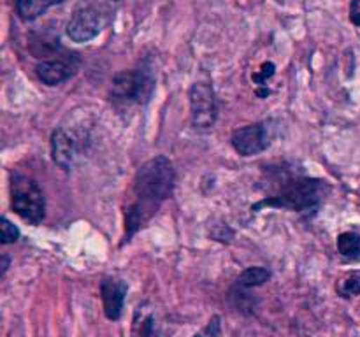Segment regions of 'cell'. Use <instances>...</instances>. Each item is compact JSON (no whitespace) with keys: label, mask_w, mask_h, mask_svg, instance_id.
Returning <instances> with one entry per match:
<instances>
[{"label":"cell","mask_w":360,"mask_h":337,"mask_svg":"<svg viewBox=\"0 0 360 337\" xmlns=\"http://www.w3.org/2000/svg\"><path fill=\"white\" fill-rule=\"evenodd\" d=\"M174 183V167L164 154L151 158L137 168L132 181L134 200L125 209L127 241L157 214L162 202L171 197Z\"/></svg>","instance_id":"obj_1"},{"label":"cell","mask_w":360,"mask_h":337,"mask_svg":"<svg viewBox=\"0 0 360 337\" xmlns=\"http://www.w3.org/2000/svg\"><path fill=\"white\" fill-rule=\"evenodd\" d=\"M329 193V185L322 179L302 178V176H288L278 185L276 192L267 199L260 200L252 209L260 207H281V209L297 211V213H316L326 195Z\"/></svg>","instance_id":"obj_2"},{"label":"cell","mask_w":360,"mask_h":337,"mask_svg":"<svg viewBox=\"0 0 360 337\" xmlns=\"http://www.w3.org/2000/svg\"><path fill=\"white\" fill-rule=\"evenodd\" d=\"M11 206L18 216L37 225L44 220L46 200L41 186L28 176L16 174L11 179Z\"/></svg>","instance_id":"obj_3"},{"label":"cell","mask_w":360,"mask_h":337,"mask_svg":"<svg viewBox=\"0 0 360 337\" xmlns=\"http://www.w3.org/2000/svg\"><path fill=\"white\" fill-rule=\"evenodd\" d=\"M153 90L155 79L146 69L123 70L112 77L111 95L115 100L141 104V102L150 100Z\"/></svg>","instance_id":"obj_4"},{"label":"cell","mask_w":360,"mask_h":337,"mask_svg":"<svg viewBox=\"0 0 360 337\" xmlns=\"http://www.w3.org/2000/svg\"><path fill=\"white\" fill-rule=\"evenodd\" d=\"M190 111L192 123L197 128H211L217 123L218 105L214 91L210 84L195 83L190 88Z\"/></svg>","instance_id":"obj_5"},{"label":"cell","mask_w":360,"mask_h":337,"mask_svg":"<svg viewBox=\"0 0 360 337\" xmlns=\"http://www.w3.org/2000/svg\"><path fill=\"white\" fill-rule=\"evenodd\" d=\"M232 147L241 157H255L267 150L271 143L269 125L267 123H253L243 126L232 133Z\"/></svg>","instance_id":"obj_6"},{"label":"cell","mask_w":360,"mask_h":337,"mask_svg":"<svg viewBox=\"0 0 360 337\" xmlns=\"http://www.w3.org/2000/svg\"><path fill=\"white\" fill-rule=\"evenodd\" d=\"M102 28V18L91 6H79L67 23V35L74 42H88L98 35Z\"/></svg>","instance_id":"obj_7"},{"label":"cell","mask_w":360,"mask_h":337,"mask_svg":"<svg viewBox=\"0 0 360 337\" xmlns=\"http://www.w3.org/2000/svg\"><path fill=\"white\" fill-rule=\"evenodd\" d=\"M127 290H129L127 284L122 279H116V277H104V281L101 283V297L102 304H104V315L111 322H118L122 318Z\"/></svg>","instance_id":"obj_8"},{"label":"cell","mask_w":360,"mask_h":337,"mask_svg":"<svg viewBox=\"0 0 360 337\" xmlns=\"http://www.w3.org/2000/svg\"><path fill=\"white\" fill-rule=\"evenodd\" d=\"M76 69L77 60L70 56V58H56L41 62L35 67V74L48 86H56V84H62L63 81L70 79L76 74Z\"/></svg>","instance_id":"obj_9"},{"label":"cell","mask_w":360,"mask_h":337,"mask_svg":"<svg viewBox=\"0 0 360 337\" xmlns=\"http://www.w3.org/2000/svg\"><path fill=\"white\" fill-rule=\"evenodd\" d=\"M132 337H162L160 323L157 319L155 308L148 302H143L136 308L132 318Z\"/></svg>","instance_id":"obj_10"},{"label":"cell","mask_w":360,"mask_h":337,"mask_svg":"<svg viewBox=\"0 0 360 337\" xmlns=\"http://www.w3.org/2000/svg\"><path fill=\"white\" fill-rule=\"evenodd\" d=\"M76 153L77 146L76 140L72 139V136H69L63 128L55 130L51 136L53 161H55L60 168H63V171H70L74 158H76Z\"/></svg>","instance_id":"obj_11"},{"label":"cell","mask_w":360,"mask_h":337,"mask_svg":"<svg viewBox=\"0 0 360 337\" xmlns=\"http://www.w3.org/2000/svg\"><path fill=\"white\" fill-rule=\"evenodd\" d=\"M62 2L63 0H16V9L21 20L32 21L44 14L51 6Z\"/></svg>","instance_id":"obj_12"},{"label":"cell","mask_w":360,"mask_h":337,"mask_svg":"<svg viewBox=\"0 0 360 337\" xmlns=\"http://www.w3.org/2000/svg\"><path fill=\"white\" fill-rule=\"evenodd\" d=\"M336 291L343 298H352L360 295V270H352V272L345 274L338 281Z\"/></svg>","instance_id":"obj_13"},{"label":"cell","mask_w":360,"mask_h":337,"mask_svg":"<svg viewBox=\"0 0 360 337\" xmlns=\"http://www.w3.org/2000/svg\"><path fill=\"white\" fill-rule=\"evenodd\" d=\"M271 279V272L264 267H250L246 269L245 272L239 276L238 284L243 288H255V286H262L264 283Z\"/></svg>","instance_id":"obj_14"},{"label":"cell","mask_w":360,"mask_h":337,"mask_svg":"<svg viewBox=\"0 0 360 337\" xmlns=\"http://www.w3.org/2000/svg\"><path fill=\"white\" fill-rule=\"evenodd\" d=\"M338 249L347 258H359L360 256V235L355 232H345L338 237Z\"/></svg>","instance_id":"obj_15"},{"label":"cell","mask_w":360,"mask_h":337,"mask_svg":"<svg viewBox=\"0 0 360 337\" xmlns=\"http://www.w3.org/2000/svg\"><path fill=\"white\" fill-rule=\"evenodd\" d=\"M20 237V230L11 223L7 218L2 220V244H11V242H16Z\"/></svg>","instance_id":"obj_16"},{"label":"cell","mask_w":360,"mask_h":337,"mask_svg":"<svg viewBox=\"0 0 360 337\" xmlns=\"http://www.w3.org/2000/svg\"><path fill=\"white\" fill-rule=\"evenodd\" d=\"M220 336V318L213 316V318L207 322V325L204 326L200 332H197L193 337H218Z\"/></svg>","instance_id":"obj_17"},{"label":"cell","mask_w":360,"mask_h":337,"mask_svg":"<svg viewBox=\"0 0 360 337\" xmlns=\"http://www.w3.org/2000/svg\"><path fill=\"white\" fill-rule=\"evenodd\" d=\"M350 20L355 27L360 28V0H352L350 6Z\"/></svg>","instance_id":"obj_18"}]
</instances>
